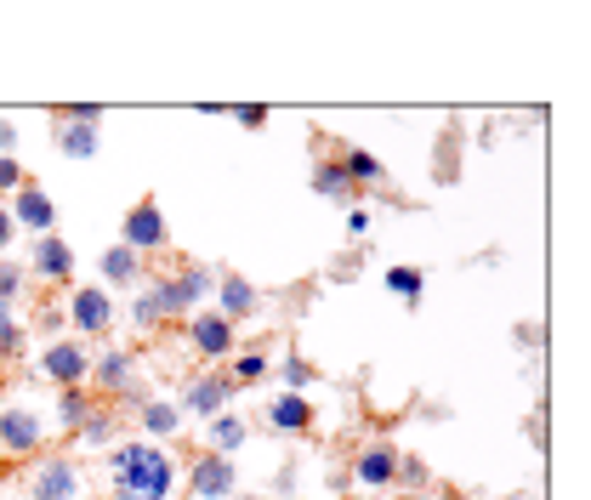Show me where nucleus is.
I'll return each instance as SVG.
<instances>
[{
	"instance_id": "31",
	"label": "nucleus",
	"mask_w": 591,
	"mask_h": 500,
	"mask_svg": "<svg viewBox=\"0 0 591 500\" xmlns=\"http://www.w3.org/2000/svg\"><path fill=\"white\" fill-rule=\"evenodd\" d=\"M7 239H12V217H7V211H0V244H7Z\"/></svg>"
},
{
	"instance_id": "9",
	"label": "nucleus",
	"mask_w": 591,
	"mask_h": 500,
	"mask_svg": "<svg viewBox=\"0 0 591 500\" xmlns=\"http://www.w3.org/2000/svg\"><path fill=\"white\" fill-rule=\"evenodd\" d=\"M193 489H200L206 500L233 494V467H228V456H206V461H200V472H193Z\"/></svg>"
},
{
	"instance_id": "2",
	"label": "nucleus",
	"mask_w": 591,
	"mask_h": 500,
	"mask_svg": "<svg viewBox=\"0 0 591 500\" xmlns=\"http://www.w3.org/2000/svg\"><path fill=\"white\" fill-rule=\"evenodd\" d=\"M46 438V421L29 398H12V404H0V449L7 456H23V449H40Z\"/></svg>"
},
{
	"instance_id": "5",
	"label": "nucleus",
	"mask_w": 591,
	"mask_h": 500,
	"mask_svg": "<svg viewBox=\"0 0 591 500\" xmlns=\"http://www.w3.org/2000/svg\"><path fill=\"white\" fill-rule=\"evenodd\" d=\"M69 313H74V330H86V336H91V330H109V319H114V302H109L103 290H80Z\"/></svg>"
},
{
	"instance_id": "26",
	"label": "nucleus",
	"mask_w": 591,
	"mask_h": 500,
	"mask_svg": "<svg viewBox=\"0 0 591 500\" xmlns=\"http://www.w3.org/2000/svg\"><path fill=\"white\" fill-rule=\"evenodd\" d=\"M58 421H63V427H80V421H86V398H80V392H63V410H58Z\"/></svg>"
},
{
	"instance_id": "14",
	"label": "nucleus",
	"mask_w": 591,
	"mask_h": 500,
	"mask_svg": "<svg viewBox=\"0 0 591 500\" xmlns=\"http://www.w3.org/2000/svg\"><path fill=\"white\" fill-rule=\"evenodd\" d=\"M308 404H302V398H296V392H284V398H273V410H268V427L273 432H302L308 427Z\"/></svg>"
},
{
	"instance_id": "4",
	"label": "nucleus",
	"mask_w": 591,
	"mask_h": 500,
	"mask_svg": "<svg viewBox=\"0 0 591 500\" xmlns=\"http://www.w3.org/2000/svg\"><path fill=\"white\" fill-rule=\"evenodd\" d=\"M148 244H166V217L160 206H137L126 222V250H148Z\"/></svg>"
},
{
	"instance_id": "30",
	"label": "nucleus",
	"mask_w": 591,
	"mask_h": 500,
	"mask_svg": "<svg viewBox=\"0 0 591 500\" xmlns=\"http://www.w3.org/2000/svg\"><path fill=\"white\" fill-rule=\"evenodd\" d=\"M23 182V171H18V160H0V188H18Z\"/></svg>"
},
{
	"instance_id": "22",
	"label": "nucleus",
	"mask_w": 591,
	"mask_h": 500,
	"mask_svg": "<svg viewBox=\"0 0 591 500\" xmlns=\"http://www.w3.org/2000/svg\"><path fill=\"white\" fill-rule=\"evenodd\" d=\"M211 443H217V449H239V443H244V421L222 416V421L211 427Z\"/></svg>"
},
{
	"instance_id": "17",
	"label": "nucleus",
	"mask_w": 591,
	"mask_h": 500,
	"mask_svg": "<svg viewBox=\"0 0 591 500\" xmlns=\"http://www.w3.org/2000/svg\"><path fill=\"white\" fill-rule=\"evenodd\" d=\"M313 188H319L324 199H348V193H353V182H348V171H341V166H319V171H313Z\"/></svg>"
},
{
	"instance_id": "21",
	"label": "nucleus",
	"mask_w": 591,
	"mask_h": 500,
	"mask_svg": "<svg viewBox=\"0 0 591 500\" xmlns=\"http://www.w3.org/2000/svg\"><path fill=\"white\" fill-rule=\"evenodd\" d=\"M166 319V302H160V290H142L137 296V324L148 330V324H160Z\"/></svg>"
},
{
	"instance_id": "28",
	"label": "nucleus",
	"mask_w": 591,
	"mask_h": 500,
	"mask_svg": "<svg viewBox=\"0 0 591 500\" xmlns=\"http://www.w3.org/2000/svg\"><path fill=\"white\" fill-rule=\"evenodd\" d=\"M23 290V279H18V268H0V302H12V296Z\"/></svg>"
},
{
	"instance_id": "15",
	"label": "nucleus",
	"mask_w": 591,
	"mask_h": 500,
	"mask_svg": "<svg viewBox=\"0 0 591 500\" xmlns=\"http://www.w3.org/2000/svg\"><path fill=\"white\" fill-rule=\"evenodd\" d=\"M58 148H63L69 160H91V154H97V131L74 120V126H63V131H58Z\"/></svg>"
},
{
	"instance_id": "24",
	"label": "nucleus",
	"mask_w": 591,
	"mask_h": 500,
	"mask_svg": "<svg viewBox=\"0 0 591 500\" xmlns=\"http://www.w3.org/2000/svg\"><path fill=\"white\" fill-rule=\"evenodd\" d=\"M142 421H148V432H160V438H166V432H177V410H171V404H148V410H142Z\"/></svg>"
},
{
	"instance_id": "10",
	"label": "nucleus",
	"mask_w": 591,
	"mask_h": 500,
	"mask_svg": "<svg viewBox=\"0 0 591 500\" xmlns=\"http://www.w3.org/2000/svg\"><path fill=\"white\" fill-rule=\"evenodd\" d=\"M34 268H40L46 279H63V273L74 268V250H69L63 239H52V233H40V244H34Z\"/></svg>"
},
{
	"instance_id": "18",
	"label": "nucleus",
	"mask_w": 591,
	"mask_h": 500,
	"mask_svg": "<svg viewBox=\"0 0 591 500\" xmlns=\"http://www.w3.org/2000/svg\"><path fill=\"white\" fill-rule=\"evenodd\" d=\"M97 381H103V387H131V381H137V370H131V359H126V353H109L103 364H97Z\"/></svg>"
},
{
	"instance_id": "32",
	"label": "nucleus",
	"mask_w": 591,
	"mask_h": 500,
	"mask_svg": "<svg viewBox=\"0 0 591 500\" xmlns=\"http://www.w3.org/2000/svg\"><path fill=\"white\" fill-rule=\"evenodd\" d=\"M244 500H257V494H244Z\"/></svg>"
},
{
	"instance_id": "19",
	"label": "nucleus",
	"mask_w": 591,
	"mask_h": 500,
	"mask_svg": "<svg viewBox=\"0 0 591 500\" xmlns=\"http://www.w3.org/2000/svg\"><path fill=\"white\" fill-rule=\"evenodd\" d=\"M222 308H228V313H251V308H257V290L244 284V279H228V284H222Z\"/></svg>"
},
{
	"instance_id": "3",
	"label": "nucleus",
	"mask_w": 591,
	"mask_h": 500,
	"mask_svg": "<svg viewBox=\"0 0 591 500\" xmlns=\"http://www.w3.org/2000/svg\"><path fill=\"white\" fill-rule=\"evenodd\" d=\"M34 500H80V472L69 461H46L34 472Z\"/></svg>"
},
{
	"instance_id": "27",
	"label": "nucleus",
	"mask_w": 591,
	"mask_h": 500,
	"mask_svg": "<svg viewBox=\"0 0 591 500\" xmlns=\"http://www.w3.org/2000/svg\"><path fill=\"white\" fill-rule=\"evenodd\" d=\"M233 376H239V381H262V376H268V359H257V353H251V359H239Z\"/></svg>"
},
{
	"instance_id": "20",
	"label": "nucleus",
	"mask_w": 591,
	"mask_h": 500,
	"mask_svg": "<svg viewBox=\"0 0 591 500\" xmlns=\"http://www.w3.org/2000/svg\"><path fill=\"white\" fill-rule=\"evenodd\" d=\"M341 171H348V182H375V177H381V166H375L370 154H359V148L341 160Z\"/></svg>"
},
{
	"instance_id": "12",
	"label": "nucleus",
	"mask_w": 591,
	"mask_h": 500,
	"mask_svg": "<svg viewBox=\"0 0 591 500\" xmlns=\"http://www.w3.org/2000/svg\"><path fill=\"white\" fill-rule=\"evenodd\" d=\"M222 404H228V381L222 376H200V381L188 387V410L193 416H217Z\"/></svg>"
},
{
	"instance_id": "16",
	"label": "nucleus",
	"mask_w": 591,
	"mask_h": 500,
	"mask_svg": "<svg viewBox=\"0 0 591 500\" xmlns=\"http://www.w3.org/2000/svg\"><path fill=\"white\" fill-rule=\"evenodd\" d=\"M103 279L109 284H131L137 279V250H126V244L120 250H103Z\"/></svg>"
},
{
	"instance_id": "13",
	"label": "nucleus",
	"mask_w": 591,
	"mask_h": 500,
	"mask_svg": "<svg viewBox=\"0 0 591 500\" xmlns=\"http://www.w3.org/2000/svg\"><path fill=\"white\" fill-rule=\"evenodd\" d=\"M18 222L46 233V228H52V199H46L40 188H18Z\"/></svg>"
},
{
	"instance_id": "29",
	"label": "nucleus",
	"mask_w": 591,
	"mask_h": 500,
	"mask_svg": "<svg viewBox=\"0 0 591 500\" xmlns=\"http://www.w3.org/2000/svg\"><path fill=\"white\" fill-rule=\"evenodd\" d=\"M284 381H290V387H308V381H313V370H308L302 359H290V364H284Z\"/></svg>"
},
{
	"instance_id": "7",
	"label": "nucleus",
	"mask_w": 591,
	"mask_h": 500,
	"mask_svg": "<svg viewBox=\"0 0 591 500\" xmlns=\"http://www.w3.org/2000/svg\"><path fill=\"white\" fill-rule=\"evenodd\" d=\"M392 478H399V456H392L387 443L364 449V456H359V483H364V489H387Z\"/></svg>"
},
{
	"instance_id": "23",
	"label": "nucleus",
	"mask_w": 591,
	"mask_h": 500,
	"mask_svg": "<svg viewBox=\"0 0 591 500\" xmlns=\"http://www.w3.org/2000/svg\"><path fill=\"white\" fill-rule=\"evenodd\" d=\"M387 284L399 290L404 302H415V296H421V273H415V268H392V273H387Z\"/></svg>"
},
{
	"instance_id": "25",
	"label": "nucleus",
	"mask_w": 591,
	"mask_h": 500,
	"mask_svg": "<svg viewBox=\"0 0 591 500\" xmlns=\"http://www.w3.org/2000/svg\"><path fill=\"white\" fill-rule=\"evenodd\" d=\"M18 341H23V336H18V324H12V308L0 302V353H18Z\"/></svg>"
},
{
	"instance_id": "6",
	"label": "nucleus",
	"mask_w": 591,
	"mask_h": 500,
	"mask_svg": "<svg viewBox=\"0 0 591 500\" xmlns=\"http://www.w3.org/2000/svg\"><path fill=\"white\" fill-rule=\"evenodd\" d=\"M86 370H91V364H86V347H74V341H58L52 353H46V376L63 381V387H74Z\"/></svg>"
},
{
	"instance_id": "11",
	"label": "nucleus",
	"mask_w": 591,
	"mask_h": 500,
	"mask_svg": "<svg viewBox=\"0 0 591 500\" xmlns=\"http://www.w3.org/2000/svg\"><path fill=\"white\" fill-rule=\"evenodd\" d=\"M228 341H233V330H228V319L222 313H200L193 319V347H200V353H228Z\"/></svg>"
},
{
	"instance_id": "8",
	"label": "nucleus",
	"mask_w": 591,
	"mask_h": 500,
	"mask_svg": "<svg viewBox=\"0 0 591 500\" xmlns=\"http://www.w3.org/2000/svg\"><path fill=\"white\" fill-rule=\"evenodd\" d=\"M154 290H160L166 313H171V308H193V302H200V296L211 290V273H206V268H193V273H182L177 284H154Z\"/></svg>"
},
{
	"instance_id": "1",
	"label": "nucleus",
	"mask_w": 591,
	"mask_h": 500,
	"mask_svg": "<svg viewBox=\"0 0 591 500\" xmlns=\"http://www.w3.org/2000/svg\"><path fill=\"white\" fill-rule=\"evenodd\" d=\"M177 461L154 443H120L109 456V494L114 500H171Z\"/></svg>"
}]
</instances>
